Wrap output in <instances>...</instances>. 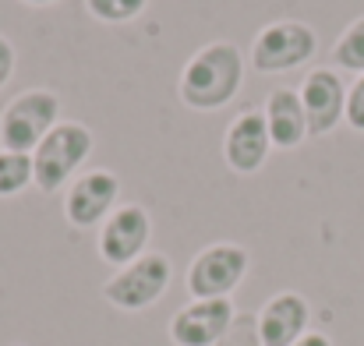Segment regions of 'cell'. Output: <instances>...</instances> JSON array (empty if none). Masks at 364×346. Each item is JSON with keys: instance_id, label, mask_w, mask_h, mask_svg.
<instances>
[{"instance_id": "cell-19", "label": "cell", "mask_w": 364, "mask_h": 346, "mask_svg": "<svg viewBox=\"0 0 364 346\" xmlns=\"http://www.w3.org/2000/svg\"><path fill=\"white\" fill-rule=\"evenodd\" d=\"M294 346H333V340H329L326 333H315V329H311V333H304Z\"/></svg>"}, {"instance_id": "cell-14", "label": "cell", "mask_w": 364, "mask_h": 346, "mask_svg": "<svg viewBox=\"0 0 364 346\" xmlns=\"http://www.w3.org/2000/svg\"><path fill=\"white\" fill-rule=\"evenodd\" d=\"M333 67L336 71H354V75H364V14L354 18L340 39L333 43Z\"/></svg>"}, {"instance_id": "cell-9", "label": "cell", "mask_w": 364, "mask_h": 346, "mask_svg": "<svg viewBox=\"0 0 364 346\" xmlns=\"http://www.w3.org/2000/svg\"><path fill=\"white\" fill-rule=\"evenodd\" d=\"M237 311L230 297L220 301H188L170 318V343L173 346H220L223 336L234 329Z\"/></svg>"}, {"instance_id": "cell-1", "label": "cell", "mask_w": 364, "mask_h": 346, "mask_svg": "<svg viewBox=\"0 0 364 346\" xmlns=\"http://www.w3.org/2000/svg\"><path fill=\"white\" fill-rule=\"evenodd\" d=\"M244 85V53L230 39H213L191 53L177 78V99L195 114H216L237 99Z\"/></svg>"}, {"instance_id": "cell-13", "label": "cell", "mask_w": 364, "mask_h": 346, "mask_svg": "<svg viewBox=\"0 0 364 346\" xmlns=\"http://www.w3.org/2000/svg\"><path fill=\"white\" fill-rule=\"evenodd\" d=\"M262 114H265V124H269L272 148L290 152V148H301V145L311 138L308 117H304V107H301V96H297V89H290V85L272 89V92L265 96Z\"/></svg>"}, {"instance_id": "cell-8", "label": "cell", "mask_w": 364, "mask_h": 346, "mask_svg": "<svg viewBox=\"0 0 364 346\" xmlns=\"http://www.w3.org/2000/svg\"><path fill=\"white\" fill-rule=\"evenodd\" d=\"M149 240H152V216L145 205L138 202H127V205H117L103 227H100V237H96V251L107 265L114 269H124L131 265L134 258H141L149 251Z\"/></svg>"}, {"instance_id": "cell-4", "label": "cell", "mask_w": 364, "mask_h": 346, "mask_svg": "<svg viewBox=\"0 0 364 346\" xmlns=\"http://www.w3.org/2000/svg\"><path fill=\"white\" fill-rule=\"evenodd\" d=\"M60 120V96L53 89H25L0 110V148L32 156Z\"/></svg>"}, {"instance_id": "cell-15", "label": "cell", "mask_w": 364, "mask_h": 346, "mask_svg": "<svg viewBox=\"0 0 364 346\" xmlns=\"http://www.w3.org/2000/svg\"><path fill=\"white\" fill-rule=\"evenodd\" d=\"M32 184V156L0 148V198H14Z\"/></svg>"}, {"instance_id": "cell-11", "label": "cell", "mask_w": 364, "mask_h": 346, "mask_svg": "<svg viewBox=\"0 0 364 346\" xmlns=\"http://www.w3.org/2000/svg\"><path fill=\"white\" fill-rule=\"evenodd\" d=\"M272 152V138H269V124L258 107H247L230 120L227 134H223V163L237 173V177H255Z\"/></svg>"}, {"instance_id": "cell-18", "label": "cell", "mask_w": 364, "mask_h": 346, "mask_svg": "<svg viewBox=\"0 0 364 346\" xmlns=\"http://www.w3.org/2000/svg\"><path fill=\"white\" fill-rule=\"evenodd\" d=\"M14 64H18V53H14V43L0 32V89L11 82V75H14Z\"/></svg>"}, {"instance_id": "cell-6", "label": "cell", "mask_w": 364, "mask_h": 346, "mask_svg": "<svg viewBox=\"0 0 364 346\" xmlns=\"http://www.w3.org/2000/svg\"><path fill=\"white\" fill-rule=\"evenodd\" d=\"M170 279H173L170 258L163 251H145L141 258H134L131 265L117 269L103 283V297H107L110 308H117L124 315H138V311L163 301Z\"/></svg>"}, {"instance_id": "cell-12", "label": "cell", "mask_w": 364, "mask_h": 346, "mask_svg": "<svg viewBox=\"0 0 364 346\" xmlns=\"http://www.w3.org/2000/svg\"><path fill=\"white\" fill-rule=\"evenodd\" d=\"M311 325V304L297 290H279L272 293L258 315H255V333L262 346H294Z\"/></svg>"}, {"instance_id": "cell-17", "label": "cell", "mask_w": 364, "mask_h": 346, "mask_svg": "<svg viewBox=\"0 0 364 346\" xmlns=\"http://www.w3.org/2000/svg\"><path fill=\"white\" fill-rule=\"evenodd\" d=\"M347 127H354L358 134H364V75H358L350 85H347Z\"/></svg>"}, {"instance_id": "cell-2", "label": "cell", "mask_w": 364, "mask_h": 346, "mask_svg": "<svg viewBox=\"0 0 364 346\" xmlns=\"http://www.w3.org/2000/svg\"><path fill=\"white\" fill-rule=\"evenodd\" d=\"M92 148H96V134L82 120H60L32 152V184L43 195H57L60 188L68 191V184L89 163Z\"/></svg>"}, {"instance_id": "cell-3", "label": "cell", "mask_w": 364, "mask_h": 346, "mask_svg": "<svg viewBox=\"0 0 364 346\" xmlns=\"http://www.w3.org/2000/svg\"><path fill=\"white\" fill-rule=\"evenodd\" d=\"M318 32L301 18H276L251 39V67L258 75H287L315 60Z\"/></svg>"}, {"instance_id": "cell-7", "label": "cell", "mask_w": 364, "mask_h": 346, "mask_svg": "<svg viewBox=\"0 0 364 346\" xmlns=\"http://www.w3.org/2000/svg\"><path fill=\"white\" fill-rule=\"evenodd\" d=\"M121 202V180L114 170H85L78 173L68 191H64V220L75 230H92L103 227V220L117 209Z\"/></svg>"}, {"instance_id": "cell-10", "label": "cell", "mask_w": 364, "mask_h": 346, "mask_svg": "<svg viewBox=\"0 0 364 346\" xmlns=\"http://www.w3.org/2000/svg\"><path fill=\"white\" fill-rule=\"evenodd\" d=\"M297 96H301V107H304V117H308V131L315 138L333 134L340 127V120L347 114V85H343V75L336 67L308 71Z\"/></svg>"}, {"instance_id": "cell-16", "label": "cell", "mask_w": 364, "mask_h": 346, "mask_svg": "<svg viewBox=\"0 0 364 346\" xmlns=\"http://www.w3.org/2000/svg\"><path fill=\"white\" fill-rule=\"evenodd\" d=\"M145 7H149V0H85V11L103 25H127V21L141 18Z\"/></svg>"}, {"instance_id": "cell-20", "label": "cell", "mask_w": 364, "mask_h": 346, "mask_svg": "<svg viewBox=\"0 0 364 346\" xmlns=\"http://www.w3.org/2000/svg\"><path fill=\"white\" fill-rule=\"evenodd\" d=\"M21 4H32V7H50V4H57V0H21Z\"/></svg>"}, {"instance_id": "cell-5", "label": "cell", "mask_w": 364, "mask_h": 346, "mask_svg": "<svg viewBox=\"0 0 364 346\" xmlns=\"http://www.w3.org/2000/svg\"><path fill=\"white\" fill-rule=\"evenodd\" d=\"M251 269V254L244 244L234 240H216L209 247H202L184 272V286L191 293V301H220V297H234V290L244 283Z\"/></svg>"}]
</instances>
